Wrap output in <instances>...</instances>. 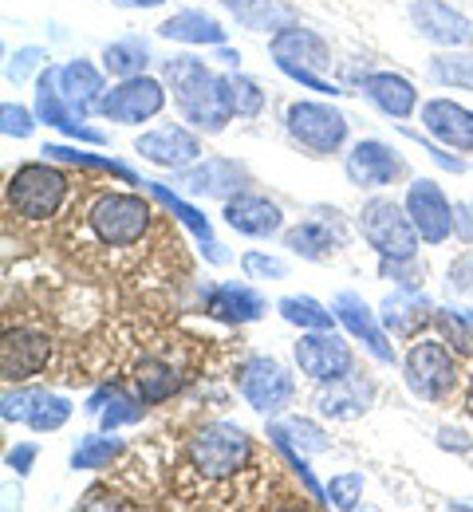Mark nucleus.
Masks as SVG:
<instances>
[{"instance_id": "42", "label": "nucleus", "mask_w": 473, "mask_h": 512, "mask_svg": "<svg viewBox=\"0 0 473 512\" xmlns=\"http://www.w3.org/2000/svg\"><path fill=\"white\" fill-rule=\"evenodd\" d=\"M229 95H233L237 119H257L265 111V91L249 75H229Z\"/></svg>"}, {"instance_id": "44", "label": "nucleus", "mask_w": 473, "mask_h": 512, "mask_svg": "<svg viewBox=\"0 0 473 512\" xmlns=\"http://www.w3.org/2000/svg\"><path fill=\"white\" fill-rule=\"evenodd\" d=\"M241 268H245V276L249 280H284V260H276L269 253H245L241 256Z\"/></svg>"}, {"instance_id": "45", "label": "nucleus", "mask_w": 473, "mask_h": 512, "mask_svg": "<svg viewBox=\"0 0 473 512\" xmlns=\"http://www.w3.org/2000/svg\"><path fill=\"white\" fill-rule=\"evenodd\" d=\"M0 119H4V134L8 138H28L32 130H36V119H32V111H24V107H16V103H4L0 107Z\"/></svg>"}, {"instance_id": "14", "label": "nucleus", "mask_w": 473, "mask_h": 512, "mask_svg": "<svg viewBox=\"0 0 473 512\" xmlns=\"http://www.w3.org/2000/svg\"><path fill=\"white\" fill-rule=\"evenodd\" d=\"M406 170V162L399 158L395 146L379 142V138H363L351 146L347 162H343V174L351 186L359 190H379V186H391L399 174Z\"/></svg>"}, {"instance_id": "33", "label": "nucleus", "mask_w": 473, "mask_h": 512, "mask_svg": "<svg viewBox=\"0 0 473 512\" xmlns=\"http://www.w3.org/2000/svg\"><path fill=\"white\" fill-rule=\"evenodd\" d=\"M276 312L292 323V327H300V331H332V323H336V312H328L312 296H284L276 304Z\"/></svg>"}, {"instance_id": "16", "label": "nucleus", "mask_w": 473, "mask_h": 512, "mask_svg": "<svg viewBox=\"0 0 473 512\" xmlns=\"http://www.w3.org/2000/svg\"><path fill=\"white\" fill-rule=\"evenodd\" d=\"M245 166L233 162V158H205L198 166H186L178 170V186L190 193V197H237L245 190Z\"/></svg>"}, {"instance_id": "19", "label": "nucleus", "mask_w": 473, "mask_h": 512, "mask_svg": "<svg viewBox=\"0 0 473 512\" xmlns=\"http://www.w3.org/2000/svg\"><path fill=\"white\" fill-rule=\"evenodd\" d=\"M272 60L276 67H304V71H328L332 67V48L324 44V36H316L312 28L288 24L272 36Z\"/></svg>"}, {"instance_id": "11", "label": "nucleus", "mask_w": 473, "mask_h": 512, "mask_svg": "<svg viewBox=\"0 0 473 512\" xmlns=\"http://www.w3.org/2000/svg\"><path fill=\"white\" fill-rule=\"evenodd\" d=\"M36 119L48 123V127H56L60 134H68V138H75V142H87V146H103V142H107V134L87 127L83 115L64 99V91H60V71H56V67L40 71V79H36Z\"/></svg>"}, {"instance_id": "38", "label": "nucleus", "mask_w": 473, "mask_h": 512, "mask_svg": "<svg viewBox=\"0 0 473 512\" xmlns=\"http://www.w3.org/2000/svg\"><path fill=\"white\" fill-rule=\"evenodd\" d=\"M434 323L442 331V339L458 351V355H473V312L470 308H438Z\"/></svg>"}, {"instance_id": "23", "label": "nucleus", "mask_w": 473, "mask_h": 512, "mask_svg": "<svg viewBox=\"0 0 473 512\" xmlns=\"http://www.w3.org/2000/svg\"><path fill=\"white\" fill-rule=\"evenodd\" d=\"M221 8L249 32H280L288 24H300V12L288 0H221Z\"/></svg>"}, {"instance_id": "4", "label": "nucleus", "mask_w": 473, "mask_h": 512, "mask_svg": "<svg viewBox=\"0 0 473 512\" xmlns=\"http://www.w3.org/2000/svg\"><path fill=\"white\" fill-rule=\"evenodd\" d=\"M359 229L367 237V245L383 260H414L418 256V229L406 213V205L391 197H371L359 213Z\"/></svg>"}, {"instance_id": "26", "label": "nucleus", "mask_w": 473, "mask_h": 512, "mask_svg": "<svg viewBox=\"0 0 473 512\" xmlns=\"http://www.w3.org/2000/svg\"><path fill=\"white\" fill-rule=\"evenodd\" d=\"M158 36L162 40H174V44H194V48H221L225 44V28L213 20V16H205V12H194V8H186V12H174L170 20H162L158 24Z\"/></svg>"}, {"instance_id": "52", "label": "nucleus", "mask_w": 473, "mask_h": 512, "mask_svg": "<svg viewBox=\"0 0 473 512\" xmlns=\"http://www.w3.org/2000/svg\"><path fill=\"white\" fill-rule=\"evenodd\" d=\"M111 4H119V8H158L166 0H111Z\"/></svg>"}, {"instance_id": "12", "label": "nucleus", "mask_w": 473, "mask_h": 512, "mask_svg": "<svg viewBox=\"0 0 473 512\" xmlns=\"http://www.w3.org/2000/svg\"><path fill=\"white\" fill-rule=\"evenodd\" d=\"M296 363L312 383L328 386L351 375V347L336 331H308L296 343Z\"/></svg>"}, {"instance_id": "13", "label": "nucleus", "mask_w": 473, "mask_h": 512, "mask_svg": "<svg viewBox=\"0 0 473 512\" xmlns=\"http://www.w3.org/2000/svg\"><path fill=\"white\" fill-rule=\"evenodd\" d=\"M406 213H410V221H414V229H418V237L426 245H442L454 233V205L446 201L442 186L430 182V178L410 182V190H406Z\"/></svg>"}, {"instance_id": "51", "label": "nucleus", "mask_w": 473, "mask_h": 512, "mask_svg": "<svg viewBox=\"0 0 473 512\" xmlns=\"http://www.w3.org/2000/svg\"><path fill=\"white\" fill-rule=\"evenodd\" d=\"M217 60H221L225 67H237L241 64V52H233V48H225V44H221V48H217Z\"/></svg>"}, {"instance_id": "28", "label": "nucleus", "mask_w": 473, "mask_h": 512, "mask_svg": "<svg viewBox=\"0 0 473 512\" xmlns=\"http://www.w3.org/2000/svg\"><path fill=\"white\" fill-rule=\"evenodd\" d=\"M379 316H383V323H387L395 335H414L418 327H426V320L434 316V304H430V296L418 292V288H399V292H391V296L383 300Z\"/></svg>"}, {"instance_id": "6", "label": "nucleus", "mask_w": 473, "mask_h": 512, "mask_svg": "<svg viewBox=\"0 0 473 512\" xmlns=\"http://www.w3.org/2000/svg\"><path fill=\"white\" fill-rule=\"evenodd\" d=\"M237 386H241L245 402H249L257 414H265V418L284 414V410L292 406V394H296V383H292L288 367L269 359V355H253V359L241 367Z\"/></svg>"}, {"instance_id": "30", "label": "nucleus", "mask_w": 473, "mask_h": 512, "mask_svg": "<svg viewBox=\"0 0 473 512\" xmlns=\"http://www.w3.org/2000/svg\"><path fill=\"white\" fill-rule=\"evenodd\" d=\"M284 249L304 260H324L328 253L343 249V229H332L328 221H300L296 229L284 233Z\"/></svg>"}, {"instance_id": "39", "label": "nucleus", "mask_w": 473, "mask_h": 512, "mask_svg": "<svg viewBox=\"0 0 473 512\" xmlns=\"http://www.w3.org/2000/svg\"><path fill=\"white\" fill-rule=\"evenodd\" d=\"M269 430L272 434H284L304 457H308V453H324V449H332L328 434H324L316 422H308V418H284V422H272Z\"/></svg>"}, {"instance_id": "18", "label": "nucleus", "mask_w": 473, "mask_h": 512, "mask_svg": "<svg viewBox=\"0 0 473 512\" xmlns=\"http://www.w3.org/2000/svg\"><path fill=\"white\" fill-rule=\"evenodd\" d=\"M135 150L146 162L162 166V170H186L190 162H198L202 142H198V134H190L186 127H174V123H170V127L138 134Z\"/></svg>"}, {"instance_id": "1", "label": "nucleus", "mask_w": 473, "mask_h": 512, "mask_svg": "<svg viewBox=\"0 0 473 512\" xmlns=\"http://www.w3.org/2000/svg\"><path fill=\"white\" fill-rule=\"evenodd\" d=\"M178 111L186 123H194L205 134H221L233 123V95H229V75H217L198 60V56H174L162 67Z\"/></svg>"}, {"instance_id": "46", "label": "nucleus", "mask_w": 473, "mask_h": 512, "mask_svg": "<svg viewBox=\"0 0 473 512\" xmlns=\"http://www.w3.org/2000/svg\"><path fill=\"white\" fill-rule=\"evenodd\" d=\"M40 64H44V52H40V48H20V52L8 60V71H4V75H8V83H16V87H20V83H24V79H28Z\"/></svg>"}, {"instance_id": "49", "label": "nucleus", "mask_w": 473, "mask_h": 512, "mask_svg": "<svg viewBox=\"0 0 473 512\" xmlns=\"http://www.w3.org/2000/svg\"><path fill=\"white\" fill-rule=\"evenodd\" d=\"M454 233H458L466 245H473V205H458V209H454Z\"/></svg>"}, {"instance_id": "24", "label": "nucleus", "mask_w": 473, "mask_h": 512, "mask_svg": "<svg viewBox=\"0 0 473 512\" xmlns=\"http://www.w3.org/2000/svg\"><path fill=\"white\" fill-rule=\"evenodd\" d=\"M205 312L225 323H253L265 316V296L245 284H217L205 292Z\"/></svg>"}, {"instance_id": "8", "label": "nucleus", "mask_w": 473, "mask_h": 512, "mask_svg": "<svg viewBox=\"0 0 473 512\" xmlns=\"http://www.w3.org/2000/svg\"><path fill=\"white\" fill-rule=\"evenodd\" d=\"M162 107H166V87L158 79H150V75L119 79V87H111L99 99V115L107 123H123V127H135V123L154 119Z\"/></svg>"}, {"instance_id": "3", "label": "nucleus", "mask_w": 473, "mask_h": 512, "mask_svg": "<svg viewBox=\"0 0 473 512\" xmlns=\"http://www.w3.org/2000/svg\"><path fill=\"white\" fill-rule=\"evenodd\" d=\"M87 225L107 249H131L150 229V201L138 193H95Z\"/></svg>"}, {"instance_id": "53", "label": "nucleus", "mask_w": 473, "mask_h": 512, "mask_svg": "<svg viewBox=\"0 0 473 512\" xmlns=\"http://www.w3.org/2000/svg\"><path fill=\"white\" fill-rule=\"evenodd\" d=\"M466 410H470V418H473V375H470V390H466Z\"/></svg>"}, {"instance_id": "43", "label": "nucleus", "mask_w": 473, "mask_h": 512, "mask_svg": "<svg viewBox=\"0 0 473 512\" xmlns=\"http://www.w3.org/2000/svg\"><path fill=\"white\" fill-rule=\"evenodd\" d=\"M363 497V473H339L328 481V505L336 509H355Z\"/></svg>"}, {"instance_id": "10", "label": "nucleus", "mask_w": 473, "mask_h": 512, "mask_svg": "<svg viewBox=\"0 0 473 512\" xmlns=\"http://www.w3.org/2000/svg\"><path fill=\"white\" fill-rule=\"evenodd\" d=\"M0 414H4V422H20V426H32L36 434H52V430L68 426L71 402L52 394V390L20 386V390H4Z\"/></svg>"}, {"instance_id": "32", "label": "nucleus", "mask_w": 473, "mask_h": 512, "mask_svg": "<svg viewBox=\"0 0 473 512\" xmlns=\"http://www.w3.org/2000/svg\"><path fill=\"white\" fill-rule=\"evenodd\" d=\"M142 410H146V402L142 398H131V394H123V390H99L91 402H87V414H99V422H103V430L111 434V430H119V426H131L142 418Z\"/></svg>"}, {"instance_id": "21", "label": "nucleus", "mask_w": 473, "mask_h": 512, "mask_svg": "<svg viewBox=\"0 0 473 512\" xmlns=\"http://www.w3.org/2000/svg\"><path fill=\"white\" fill-rule=\"evenodd\" d=\"M422 127L450 150H466V154L473 150V111L458 107L454 99H430L422 107Z\"/></svg>"}, {"instance_id": "20", "label": "nucleus", "mask_w": 473, "mask_h": 512, "mask_svg": "<svg viewBox=\"0 0 473 512\" xmlns=\"http://www.w3.org/2000/svg\"><path fill=\"white\" fill-rule=\"evenodd\" d=\"M332 312H336V320L379 359V363H395V347L387 343V331L379 327L375 320V312L363 304V296H355V292H339L336 300H332Z\"/></svg>"}, {"instance_id": "29", "label": "nucleus", "mask_w": 473, "mask_h": 512, "mask_svg": "<svg viewBox=\"0 0 473 512\" xmlns=\"http://www.w3.org/2000/svg\"><path fill=\"white\" fill-rule=\"evenodd\" d=\"M142 186H146L150 197H158V201H162V205H166V209H170V213H174V217H178V221H182V225L202 241V253L209 256L213 264H225V260H229V256L221 253V245L213 241V225H209V217H205V213H198L194 205H186L182 197H174L162 182H142Z\"/></svg>"}, {"instance_id": "17", "label": "nucleus", "mask_w": 473, "mask_h": 512, "mask_svg": "<svg viewBox=\"0 0 473 512\" xmlns=\"http://www.w3.org/2000/svg\"><path fill=\"white\" fill-rule=\"evenodd\" d=\"M48 355H52V343L44 331H32V327H16L4 335V347H0V371L8 383H20V379H32L48 367Z\"/></svg>"}, {"instance_id": "7", "label": "nucleus", "mask_w": 473, "mask_h": 512, "mask_svg": "<svg viewBox=\"0 0 473 512\" xmlns=\"http://www.w3.org/2000/svg\"><path fill=\"white\" fill-rule=\"evenodd\" d=\"M403 371H406V386L418 398H426V402L446 398L454 390V383H458V363H454L450 347L446 343H434V339H422V343L410 347Z\"/></svg>"}, {"instance_id": "35", "label": "nucleus", "mask_w": 473, "mask_h": 512, "mask_svg": "<svg viewBox=\"0 0 473 512\" xmlns=\"http://www.w3.org/2000/svg\"><path fill=\"white\" fill-rule=\"evenodd\" d=\"M44 154L48 158H56V162H68V166H87V170H107V174H115V178H123V182H131V186H142L138 182V174L131 166H123V162H115V158H103V154H87V150H71V146H44Z\"/></svg>"}, {"instance_id": "48", "label": "nucleus", "mask_w": 473, "mask_h": 512, "mask_svg": "<svg viewBox=\"0 0 473 512\" xmlns=\"http://www.w3.org/2000/svg\"><path fill=\"white\" fill-rule=\"evenodd\" d=\"M450 284H454L458 292H473V253L454 260V268H450Z\"/></svg>"}, {"instance_id": "9", "label": "nucleus", "mask_w": 473, "mask_h": 512, "mask_svg": "<svg viewBox=\"0 0 473 512\" xmlns=\"http://www.w3.org/2000/svg\"><path fill=\"white\" fill-rule=\"evenodd\" d=\"M284 127L312 154H336L347 138V119L328 103H292L284 111Z\"/></svg>"}, {"instance_id": "2", "label": "nucleus", "mask_w": 473, "mask_h": 512, "mask_svg": "<svg viewBox=\"0 0 473 512\" xmlns=\"http://www.w3.org/2000/svg\"><path fill=\"white\" fill-rule=\"evenodd\" d=\"M186 457H190V469L205 481H229L249 465L253 438L233 422H213L190 438Z\"/></svg>"}, {"instance_id": "50", "label": "nucleus", "mask_w": 473, "mask_h": 512, "mask_svg": "<svg viewBox=\"0 0 473 512\" xmlns=\"http://www.w3.org/2000/svg\"><path fill=\"white\" fill-rule=\"evenodd\" d=\"M442 446H458L462 449V453H466V449H470V438H466V434H462V430H458V434H454V430H442Z\"/></svg>"}, {"instance_id": "27", "label": "nucleus", "mask_w": 473, "mask_h": 512, "mask_svg": "<svg viewBox=\"0 0 473 512\" xmlns=\"http://www.w3.org/2000/svg\"><path fill=\"white\" fill-rule=\"evenodd\" d=\"M60 91H64V99H68L83 119H87L91 111H99V99L107 95L99 67L87 64V60H71V64L60 67Z\"/></svg>"}, {"instance_id": "34", "label": "nucleus", "mask_w": 473, "mask_h": 512, "mask_svg": "<svg viewBox=\"0 0 473 512\" xmlns=\"http://www.w3.org/2000/svg\"><path fill=\"white\" fill-rule=\"evenodd\" d=\"M150 64V48L138 40V36H127V40H115L103 48V67L115 75V79H131V75H142Z\"/></svg>"}, {"instance_id": "25", "label": "nucleus", "mask_w": 473, "mask_h": 512, "mask_svg": "<svg viewBox=\"0 0 473 512\" xmlns=\"http://www.w3.org/2000/svg\"><path fill=\"white\" fill-rule=\"evenodd\" d=\"M363 95H367L383 115H391V119H406V115L418 107L414 83L403 79V75H395V71H375V75H367V79H363Z\"/></svg>"}, {"instance_id": "37", "label": "nucleus", "mask_w": 473, "mask_h": 512, "mask_svg": "<svg viewBox=\"0 0 473 512\" xmlns=\"http://www.w3.org/2000/svg\"><path fill=\"white\" fill-rule=\"evenodd\" d=\"M123 453L119 438H103V434H87L71 449V469H103Z\"/></svg>"}, {"instance_id": "41", "label": "nucleus", "mask_w": 473, "mask_h": 512, "mask_svg": "<svg viewBox=\"0 0 473 512\" xmlns=\"http://www.w3.org/2000/svg\"><path fill=\"white\" fill-rule=\"evenodd\" d=\"M269 438H272V446L284 453V461L292 465V473L300 477V485L308 489V497H312V501H320V505H328V493H324V489H320V481L312 477V469H308V457H304L300 449L292 446V442H288L284 434H272V430H269Z\"/></svg>"}, {"instance_id": "15", "label": "nucleus", "mask_w": 473, "mask_h": 512, "mask_svg": "<svg viewBox=\"0 0 473 512\" xmlns=\"http://www.w3.org/2000/svg\"><path fill=\"white\" fill-rule=\"evenodd\" d=\"M410 24L418 28V36H426L430 44H442V48H466L473 36L470 20L442 0H414Z\"/></svg>"}, {"instance_id": "47", "label": "nucleus", "mask_w": 473, "mask_h": 512, "mask_svg": "<svg viewBox=\"0 0 473 512\" xmlns=\"http://www.w3.org/2000/svg\"><path fill=\"white\" fill-rule=\"evenodd\" d=\"M36 453H40V449L32 446V442H20V446H12V449H8V469H16L20 477H24V473H32V461H36Z\"/></svg>"}, {"instance_id": "31", "label": "nucleus", "mask_w": 473, "mask_h": 512, "mask_svg": "<svg viewBox=\"0 0 473 512\" xmlns=\"http://www.w3.org/2000/svg\"><path fill=\"white\" fill-rule=\"evenodd\" d=\"M332 390H324L320 398H316V406H320V414H328V418H359L363 410H367V402H371V383H363V379H339V383H328Z\"/></svg>"}, {"instance_id": "36", "label": "nucleus", "mask_w": 473, "mask_h": 512, "mask_svg": "<svg viewBox=\"0 0 473 512\" xmlns=\"http://www.w3.org/2000/svg\"><path fill=\"white\" fill-rule=\"evenodd\" d=\"M430 79L442 87L473 91V52H442L430 60Z\"/></svg>"}, {"instance_id": "22", "label": "nucleus", "mask_w": 473, "mask_h": 512, "mask_svg": "<svg viewBox=\"0 0 473 512\" xmlns=\"http://www.w3.org/2000/svg\"><path fill=\"white\" fill-rule=\"evenodd\" d=\"M225 221H229V229H237V233H245V237H272V233H280V225H284L280 209L272 205L269 197H257V193H237V197H229V201H225Z\"/></svg>"}, {"instance_id": "5", "label": "nucleus", "mask_w": 473, "mask_h": 512, "mask_svg": "<svg viewBox=\"0 0 473 512\" xmlns=\"http://www.w3.org/2000/svg\"><path fill=\"white\" fill-rule=\"evenodd\" d=\"M68 193V178L52 170L48 162H28L8 178V205L24 221H48L56 217L60 201Z\"/></svg>"}, {"instance_id": "40", "label": "nucleus", "mask_w": 473, "mask_h": 512, "mask_svg": "<svg viewBox=\"0 0 473 512\" xmlns=\"http://www.w3.org/2000/svg\"><path fill=\"white\" fill-rule=\"evenodd\" d=\"M135 383H138V398H142V402H162V398L174 394L178 375H174L166 363H158V359H142Z\"/></svg>"}]
</instances>
